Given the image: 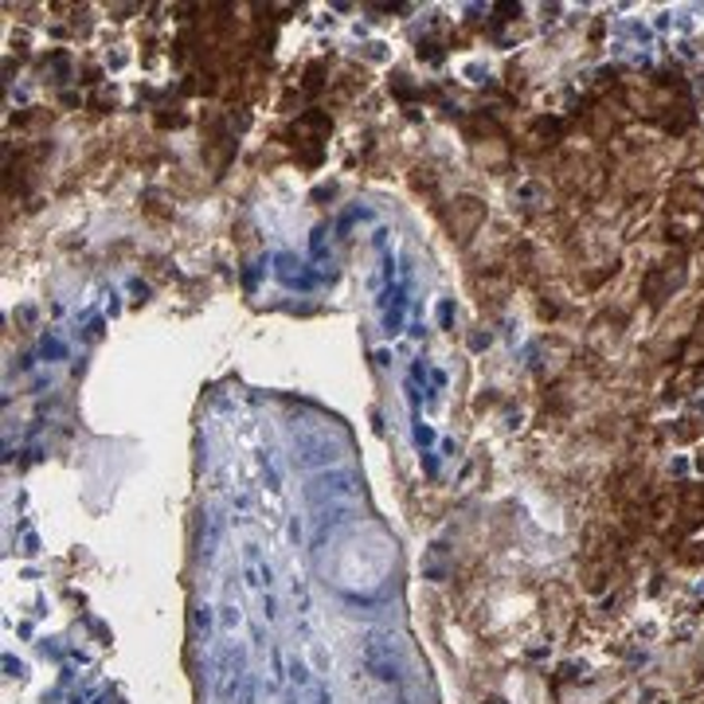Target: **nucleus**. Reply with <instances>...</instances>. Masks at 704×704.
I'll use <instances>...</instances> for the list:
<instances>
[{"label": "nucleus", "instance_id": "3", "mask_svg": "<svg viewBox=\"0 0 704 704\" xmlns=\"http://www.w3.org/2000/svg\"><path fill=\"white\" fill-rule=\"evenodd\" d=\"M669 204H673V208H696V204H704V192L693 185V180H681V185L669 188Z\"/></svg>", "mask_w": 704, "mask_h": 704}, {"label": "nucleus", "instance_id": "1", "mask_svg": "<svg viewBox=\"0 0 704 704\" xmlns=\"http://www.w3.org/2000/svg\"><path fill=\"white\" fill-rule=\"evenodd\" d=\"M443 223L446 232H450V239L470 243L473 235H478V227L485 223V204L478 197H455L450 208L443 212Z\"/></svg>", "mask_w": 704, "mask_h": 704}, {"label": "nucleus", "instance_id": "2", "mask_svg": "<svg viewBox=\"0 0 704 704\" xmlns=\"http://www.w3.org/2000/svg\"><path fill=\"white\" fill-rule=\"evenodd\" d=\"M290 681H294V689H298V696H302V704H329V693H325V685L313 678V673L302 666V661H294V666H290Z\"/></svg>", "mask_w": 704, "mask_h": 704}]
</instances>
